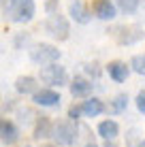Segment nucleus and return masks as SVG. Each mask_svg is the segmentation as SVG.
Returning <instances> with one entry per match:
<instances>
[{
  "mask_svg": "<svg viewBox=\"0 0 145 147\" xmlns=\"http://www.w3.org/2000/svg\"><path fill=\"white\" fill-rule=\"evenodd\" d=\"M130 68H132L137 75H143V77H145V53L134 55V58L130 60Z\"/></svg>",
  "mask_w": 145,
  "mask_h": 147,
  "instance_id": "f3484780",
  "label": "nucleus"
},
{
  "mask_svg": "<svg viewBox=\"0 0 145 147\" xmlns=\"http://www.w3.org/2000/svg\"><path fill=\"white\" fill-rule=\"evenodd\" d=\"M45 147H51V145H45Z\"/></svg>",
  "mask_w": 145,
  "mask_h": 147,
  "instance_id": "bb28decb",
  "label": "nucleus"
},
{
  "mask_svg": "<svg viewBox=\"0 0 145 147\" xmlns=\"http://www.w3.org/2000/svg\"><path fill=\"white\" fill-rule=\"evenodd\" d=\"M34 102L41 107H56L60 105V94L53 90H41V92H34Z\"/></svg>",
  "mask_w": 145,
  "mask_h": 147,
  "instance_id": "6e6552de",
  "label": "nucleus"
},
{
  "mask_svg": "<svg viewBox=\"0 0 145 147\" xmlns=\"http://www.w3.org/2000/svg\"><path fill=\"white\" fill-rule=\"evenodd\" d=\"M36 88H38V83H36L34 77H19L15 81V90H17L19 94H34Z\"/></svg>",
  "mask_w": 145,
  "mask_h": 147,
  "instance_id": "4468645a",
  "label": "nucleus"
},
{
  "mask_svg": "<svg viewBox=\"0 0 145 147\" xmlns=\"http://www.w3.org/2000/svg\"><path fill=\"white\" fill-rule=\"evenodd\" d=\"M68 11H71V15H73L75 22H79V24H88V22H90V13H88L86 4H83L81 0H71Z\"/></svg>",
  "mask_w": 145,
  "mask_h": 147,
  "instance_id": "9d476101",
  "label": "nucleus"
},
{
  "mask_svg": "<svg viewBox=\"0 0 145 147\" xmlns=\"http://www.w3.org/2000/svg\"><path fill=\"white\" fill-rule=\"evenodd\" d=\"M105 147H115V145H113V143H109V141H107V145H105Z\"/></svg>",
  "mask_w": 145,
  "mask_h": 147,
  "instance_id": "a878e982",
  "label": "nucleus"
},
{
  "mask_svg": "<svg viewBox=\"0 0 145 147\" xmlns=\"http://www.w3.org/2000/svg\"><path fill=\"white\" fill-rule=\"evenodd\" d=\"M137 109L141 113H145V92H139V96H137Z\"/></svg>",
  "mask_w": 145,
  "mask_h": 147,
  "instance_id": "aec40b11",
  "label": "nucleus"
},
{
  "mask_svg": "<svg viewBox=\"0 0 145 147\" xmlns=\"http://www.w3.org/2000/svg\"><path fill=\"white\" fill-rule=\"evenodd\" d=\"M86 147H98V145H96V143H88Z\"/></svg>",
  "mask_w": 145,
  "mask_h": 147,
  "instance_id": "b1692460",
  "label": "nucleus"
},
{
  "mask_svg": "<svg viewBox=\"0 0 145 147\" xmlns=\"http://www.w3.org/2000/svg\"><path fill=\"white\" fill-rule=\"evenodd\" d=\"M41 81L47 85H58L60 88V85H64L68 81V75L64 70V66H58L56 62H51V64H45L41 68Z\"/></svg>",
  "mask_w": 145,
  "mask_h": 147,
  "instance_id": "7ed1b4c3",
  "label": "nucleus"
},
{
  "mask_svg": "<svg viewBox=\"0 0 145 147\" xmlns=\"http://www.w3.org/2000/svg\"><path fill=\"white\" fill-rule=\"evenodd\" d=\"M45 28H47V32L51 34L53 38H58V40H66V38H68V32H71L68 22H66V19H64L58 11H56V13H49Z\"/></svg>",
  "mask_w": 145,
  "mask_h": 147,
  "instance_id": "20e7f679",
  "label": "nucleus"
},
{
  "mask_svg": "<svg viewBox=\"0 0 145 147\" xmlns=\"http://www.w3.org/2000/svg\"><path fill=\"white\" fill-rule=\"evenodd\" d=\"M51 134V121L47 117H41L36 124V128H34V139H45V136Z\"/></svg>",
  "mask_w": 145,
  "mask_h": 147,
  "instance_id": "dca6fc26",
  "label": "nucleus"
},
{
  "mask_svg": "<svg viewBox=\"0 0 145 147\" xmlns=\"http://www.w3.org/2000/svg\"><path fill=\"white\" fill-rule=\"evenodd\" d=\"M86 70H88V73H90V75H94V77H96V75H98V68H92V66H86Z\"/></svg>",
  "mask_w": 145,
  "mask_h": 147,
  "instance_id": "5701e85b",
  "label": "nucleus"
},
{
  "mask_svg": "<svg viewBox=\"0 0 145 147\" xmlns=\"http://www.w3.org/2000/svg\"><path fill=\"white\" fill-rule=\"evenodd\" d=\"M79 115H81V107H71L68 109V117L71 119H77Z\"/></svg>",
  "mask_w": 145,
  "mask_h": 147,
  "instance_id": "412c9836",
  "label": "nucleus"
},
{
  "mask_svg": "<svg viewBox=\"0 0 145 147\" xmlns=\"http://www.w3.org/2000/svg\"><path fill=\"white\" fill-rule=\"evenodd\" d=\"M126 107H128V96H126V94L115 96V100L111 102V111H113V113H122Z\"/></svg>",
  "mask_w": 145,
  "mask_h": 147,
  "instance_id": "a211bd4d",
  "label": "nucleus"
},
{
  "mask_svg": "<svg viewBox=\"0 0 145 147\" xmlns=\"http://www.w3.org/2000/svg\"><path fill=\"white\" fill-rule=\"evenodd\" d=\"M9 13L13 22H30L34 17V0H11Z\"/></svg>",
  "mask_w": 145,
  "mask_h": 147,
  "instance_id": "39448f33",
  "label": "nucleus"
},
{
  "mask_svg": "<svg viewBox=\"0 0 145 147\" xmlns=\"http://www.w3.org/2000/svg\"><path fill=\"white\" fill-rule=\"evenodd\" d=\"M137 147H145V139H143V141H141V143H139Z\"/></svg>",
  "mask_w": 145,
  "mask_h": 147,
  "instance_id": "393cba45",
  "label": "nucleus"
},
{
  "mask_svg": "<svg viewBox=\"0 0 145 147\" xmlns=\"http://www.w3.org/2000/svg\"><path fill=\"white\" fill-rule=\"evenodd\" d=\"M45 9H47V13H56V9H58V0H49V2L45 4Z\"/></svg>",
  "mask_w": 145,
  "mask_h": 147,
  "instance_id": "4be33fe9",
  "label": "nucleus"
},
{
  "mask_svg": "<svg viewBox=\"0 0 145 147\" xmlns=\"http://www.w3.org/2000/svg\"><path fill=\"white\" fill-rule=\"evenodd\" d=\"M98 134H100L103 139L111 141V139H115V136L119 134V126L113 119H105V121L98 124Z\"/></svg>",
  "mask_w": 145,
  "mask_h": 147,
  "instance_id": "ddd939ff",
  "label": "nucleus"
},
{
  "mask_svg": "<svg viewBox=\"0 0 145 147\" xmlns=\"http://www.w3.org/2000/svg\"><path fill=\"white\" fill-rule=\"evenodd\" d=\"M117 7L124 13H134L137 7H139V0H117Z\"/></svg>",
  "mask_w": 145,
  "mask_h": 147,
  "instance_id": "6ab92c4d",
  "label": "nucleus"
},
{
  "mask_svg": "<svg viewBox=\"0 0 145 147\" xmlns=\"http://www.w3.org/2000/svg\"><path fill=\"white\" fill-rule=\"evenodd\" d=\"M49 136H53L58 145H73L75 139H77V128L71 121H58V124L51 126V134Z\"/></svg>",
  "mask_w": 145,
  "mask_h": 147,
  "instance_id": "f03ea898",
  "label": "nucleus"
},
{
  "mask_svg": "<svg viewBox=\"0 0 145 147\" xmlns=\"http://www.w3.org/2000/svg\"><path fill=\"white\" fill-rule=\"evenodd\" d=\"M128 73H130V70H128V66L124 62H111V64H109V75H111V79L117 81V83L126 81Z\"/></svg>",
  "mask_w": 145,
  "mask_h": 147,
  "instance_id": "2eb2a0df",
  "label": "nucleus"
},
{
  "mask_svg": "<svg viewBox=\"0 0 145 147\" xmlns=\"http://www.w3.org/2000/svg\"><path fill=\"white\" fill-rule=\"evenodd\" d=\"M94 13L98 19H113L115 17V4L111 0H94Z\"/></svg>",
  "mask_w": 145,
  "mask_h": 147,
  "instance_id": "1a4fd4ad",
  "label": "nucleus"
},
{
  "mask_svg": "<svg viewBox=\"0 0 145 147\" xmlns=\"http://www.w3.org/2000/svg\"><path fill=\"white\" fill-rule=\"evenodd\" d=\"M30 60H32L34 64H41V66H45V64H51V62H58L60 60V51L53 45H34L32 49H30Z\"/></svg>",
  "mask_w": 145,
  "mask_h": 147,
  "instance_id": "f257e3e1",
  "label": "nucleus"
},
{
  "mask_svg": "<svg viewBox=\"0 0 145 147\" xmlns=\"http://www.w3.org/2000/svg\"><path fill=\"white\" fill-rule=\"evenodd\" d=\"M115 38L119 45H134L141 38H145V32L139 26H122L115 30Z\"/></svg>",
  "mask_w": 145,
  "mask_h": 147,
  "instance_id": "423d86ee",
  "label": "nucleus"
},
{
  "mask_svg": "<svg viewBox=\"0 0 145 147\" xmlns=\"http://www.w3.org/2000/svg\"><path fill=\"white\" fill-rule=\"evenodd\" d=\"M17 139H19L17 126L9 119H0V141L4 145H13V143H17Z\"/></svg>",
  "mask_w": 145,
  "mask_h": 147,
  "instance_id": "0eeeda50",
  "label": "nucleus"
},
{
  "mask_svg": "<svg viewBox=\"0 0 145 147\" xmlns=\"http://www.w3.org/2000/svg\"><path fill=\"white\" fill-rule=\"evenodd\" d=\"M103 111H105V105H103V100H98V98L83 100V105H81V113L86 115V117H96Z\"/></svg>",
  "mask_w": 145,
  "mask_h": 147,
  "instance_id": "f8f14e48",
  "label": "nucleus"
},
{
  "mask_svg": "<svg viewBox=\"0 0 145 147\" xmlns=\"http://www.w3.org/2000/svg\"><path fill=\"white\" fill-rule=\"evenodd\" d=\"M90 92H92V83H90L88 79L83 77H75L73 83H71V94L77 96V98H86V96H90Z\"/></svg>",
  "mask_w": 145,
  "mask_h": 147,
  "instance_id": "9b49d317",
  "label": "nucleus"
}]
</instances>
